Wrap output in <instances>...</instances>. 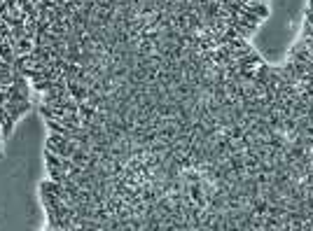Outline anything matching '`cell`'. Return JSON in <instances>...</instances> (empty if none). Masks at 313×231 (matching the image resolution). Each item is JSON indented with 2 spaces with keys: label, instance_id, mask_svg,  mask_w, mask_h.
Segmentation results:
<instances>
[{
  "label": "cell",
  "instance_id": "obj_1",
  "mask_svg": "<svg viewBox=\"0 0 313 231\" xmlns=\"http://www.w3.org/2000/svg\"><path fill=\"white\" fill-rule=\"evenodd\" d=\"M31 101L28 103H5V112H7V117H10L12 122H19L26 112H31Z\"/></svg>",
  "mask_w": 313,
  "mask_h": 231
},
{
  "label": "cell",
  "instance_id": "obj_2",
  "mask_svg": "<svg viewBox=\"0 0 313 231\" xmlns=\"http://www.w3.org/2000/svg\"><path fill=\"white\" fill-rule=\"evenodd\" d=\"M243 7L248 12H252V14H257L262 21L269 17V5H267V2H255V0H250L248 5H243Z\"/></svg>",
  "mask_w": 313,
  "mask_h": 231
},
{
  "label": "cell",
  "instance_id": "obj_3",
  "mask_svg": "<svg viewBox=\"0 0 313 231\" xmlns=\"http://www.w3.org/2000/svg\"><path fill=\"white\" fill-rule=\"evenodd\" d=\"M0 59L5 63H14V59H17V54H14V47H12L10 42H0Z\"/></svg>",
  "mask_w": 313,
  "mask_h": 231
},
{
  "label": "cell",
  "instance_id": "obj_4",
  "mask_svg": "<svg viewBox=\"0 0 313 231\" xmlns=\"http://www.w3.org/2000/svg\"><path fill=\"white\" fill-rule=\"evenodd\" d=\"M33 47H35L33 40H26V38H23V40H17V44H14V54H31Z\"/></svg>",
  "mask_w": 313,
  "mask_h": 231
},
{
  "label": "cell",
  "instance_id": "obj_5",
  "mask_svg": "<svg viewBox=\"0 0 313 231\" xmlns=\"http://www.w3.org/2000/svg\"><path fill=\"white\" fill-rule=\"evenodd\" d=\"M33 89H35L38 94H47V91H52V89H54V82H52V80H42V82H33Z\"/></svg>",
  "mask_w": 313,
  "mask_h": 231
},
{
  "label": "cell",
  "instance_id": "obj_6",
  "mask_svg": "<svg viewBox=\"0 0 313 231\" xmlns=\"http://www.w3.org/2000/svg\"><path fill=\"white\" fill-rule=\"evenodd\" d=\"M44 164H47V166H54V168H61V157L54 154V152H47V149H44Z\"/></svg>",
  "mask_w": 313,
  "mask_h": 231
},
{
  "label": "cell",
  "instance_id": "obj_7",
  "mask_svg": "<svg viewBox=\"0 0 313 231\" xmlns=\"http://www.w3.org/2000/svg\"><path fill=\"white\" fill-rule=\"evenodd\" d=\"M14 124H17V122H12L10 117H7V119L2 122V126H0V138H10L12 131H14Z\"/></svg>",
  "mask_w": 313,
  "mask_h": 231
},
{
  "label": "cell",
  "instance_id": "obj_8",
  "mask_svg": "<svg viewBox=\"0 0 313 231\" xmlns=\"http://www.w3.org/2000/svg\"><path fill=\"white\" fill-rule=\"evenodd\" d=\"M40 115L44 117V122H49V119H56V112H54V107L52 105H40Z\"/></svg>",
  "mask_w": 313,
  "mask_h": 231
}]
</instances>
